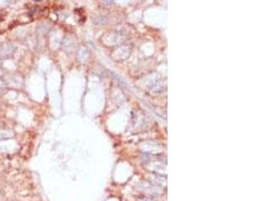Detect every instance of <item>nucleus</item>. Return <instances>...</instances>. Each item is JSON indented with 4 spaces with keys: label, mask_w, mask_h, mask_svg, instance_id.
<instances>
[{
    "label": "nucleus",
    "mask_w": 268,
    "mask_h": 201,
    "mask_svg": "<svg viewBox=\"0 0 268 201\" xmlns=\"http://www.w3.org/2000/svg\"><path fill=\"white\" fill-rule=\"evenodd\" d=\"M16 50V48L14 45L12 44H3V45L0 46V59L1 60H5L8 57H11L13 55V53Z\"/></svg>",
    "instance_id": "1"
},
{
    "label": "nucleus",
    "mask_w": 268,
    "mask_h": 201,
    "mask_svg": "<svg viewBox=\"0 0 268 201\" xmlns=\"http://www.w3.org/2000/svg\"><path fill=\"white\" fill-rule=\"evenodd\" d=\"M3 87H4V82H3V80L0 79V90H1V89H2Z\"/></svg>",
    "instance_id": "2"
}]
</instances>
